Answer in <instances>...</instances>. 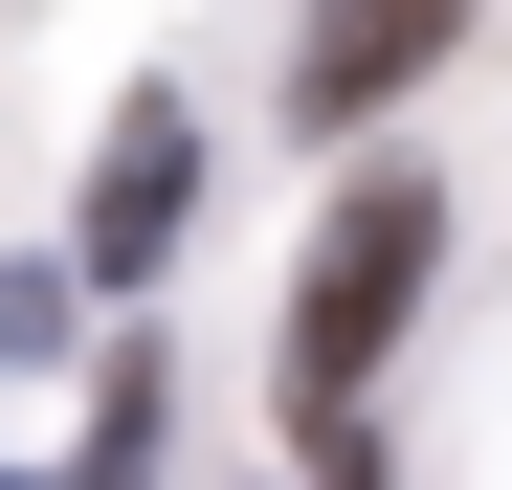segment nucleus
I'll use <instances>...</instances> for the list:
<instances>
[{
	"mask_svg": "<svg viewBox=\"0 0 512 490\" xmlns=\"http://www.w3.org/2000/svg\"><path fill=\"white\" fill-rule=\"evenodd\" d=\"M179 223H201V112L134 90V112H112V179H90V290H156Z\"/></svg>",
	"mask_w": 512,
	"mask_h": 490,
	"instance_id": "2",
	"label": "nucleus"
},
{
	"mask_svg": "<svg viewBox=\"0 0 512 490\" xmlns=\"http://www.w3.org/2000/svg\"><path fill=\"white\" fill-rule=\"evenodd\" d=\"M446 23H468V0H312V45H290V112H312V134H357L401 67L446 45Z\"/></svg>",
	"mask_w": 512,
	"mask_h": 490,
	"instance_id": "3",
	"label": "nucleus"
},
{
	"mask_svg": "<svg viewBox=\"0 0 512 490\" xmlns=\"http://www.w3.org/2000/svg\"><path fill=\"white\" fill-rule=\"evenodd\" d=\"M67 335V268H0V357H45Z\"/></svg>",
	"mask_w": 512,
	"mask_h": 490,
	"instance_id": "5",
	"label": "nucleus"
},
{
	"mask_svg": "<svg viewBox=\"0 0 512 490\" xmlns=\"http://www.w3.org/2000/svg\"><path fill=\"white\" fill-rule=\"evenodd\" d=\"M423 268H446V201H423V179H357V201L312 223V268H290V357H268L290 424H312V468L357 446V379H379V335L423 312Z\"/></svg>",
	"mask_w": 512,
	"mask_h": 490,
	"instance_id": "1",
	"label": "nucleus"
},
{
	"mask_svg": "<svg viewBox=\"0 0 512 490\" xmlns=\"http://www.w3.org/2000/svg\"><path fill=\"white\" fill-rule=\"evenodd\" d=\"M156 424H179V379H156V335H112L90 357V468H67V490H156Z\"/></svg>",
	"mask_w": 512,
	"mask_h": 490,
	"instance_id": "4",
	"label": "nucleus"
}]
</instances>
